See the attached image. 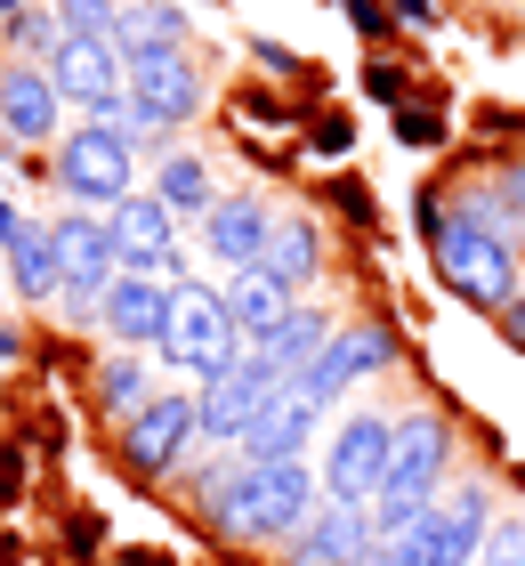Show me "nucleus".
I'll list each match as a JSON object with an SVG mask.
<instances>
[{
  "mask_svg": "<svg viewBox=\"0 0 525 566\" xmlns=\"http://www.w3.org/2000/svg\"><path fill=\"white\" fill-rule=\"evenodd\" d=\"M49 82H57V97H73L82 114H97V106H114V97H129V57H122V41L65 33V49L49 57Z\"/></svg>",
  "mask_w": 525,
  "mask_h": 566,
  "instance_id": "8",
  "label": "nucleus"
},
{
  "mask_svg": "<svg viewBox=\"0 0 525 566\" xmlns=\"http://www.w3.org/2000/svg\"><path fill=\"white\" fill-rule=\"evenodd\" d=\"M210 9H219V0H210Z\"/></svg>",
  "mask_w": 525,
  "mask_h": 566,
  "instance_id": "34",
  "label": "nucleus"
},
{
  "mask_svg": "<svg viewBox=\"0 0 525 566\" xmlns=\"http://www.w3.org/2000/svg\"><path fill=\"white\" fill-rule=\"evenodd\" d=\"M315 421H324V405H315L300 380H283V389L267 397V413L251 421V437H243V453L251 461H300V446L315 437Z\"/></svg>",
  "mask_w": 525,
  "mask_h": 566,
  "instance_id": "17",
  "label": "nucleus"
},
{
  "mask_svg": "<svg viewBox=\"0 0 525 566\" xmlns=\"http://www.w3.org/2000/svg\"><path fill=\"white\" fill-rule=\"evenodd\" d=\"M243 324L227 316V292L210 283H170V332H162V365L195 373V380H219L243 365Z\"/></svg>",
  "mask_w": 525,
  "mask_h": 566,
  "instance_id": "2",
  "label": "nucleus"
},
{
  "mask_svg": "<svg viewBox=\"0 0 525 566\" xmlns=\"http://www.w3.org/2000/svg\"><path fill=\"white\" fill-rule=\"evenodd\" d=\"M114 33L129 41V57H138V49H187V24H178V9H170V0L122 9V24H114Z\"/></svg>",
  "mask_w": 525,
  "mask_h": 566,
  "instance_id": "24",
  "label": "nucleus"
},
{
  "mask_svg": "<svg viewBox=\"0 0 525 566\" xmlns=\"http://www.w3.org/2000/svg\"><path fill=\"white\" fill-rule=\"evenodd\" d=\"M388 446H397V421H380V413H356V421H339V437L324 446V494L332 502H372L380 485H388Z\"/></svg>",
  "mask_w": 525,
  "mask_h": 566,
  "instance_id": "5",
  "label": "nucleus"
},
{
  "mask_svg": "<svg viewBox=\"0 0 525 566\" xmlns=\"http://www.w3.org/2000/svg\"><path fill=\"white\" fill-rule=\"evenodd\" d=\"M267 211H259L251 195H219L210 202V219H202V243H210V260H227V268H259L267 260Z\"/></svg>",
  "mask_w": 525,
  "mask_h": 566,
  "instance_id": "19",
  "label": "nucleus"
},
{
  "mask_svg": "<svg viewBox=\"0 0 525 566\" xmlns=\"http://www.w3.org/2000/svg\"><path fill=\"white\" fill-rule=\"evenodd\" d=\"M57 82H49V65H9L0 73V122H9V138H49L57 130Z\"/></svg>",
  "mask_w": 525,
  "mask_h": 566,
  "instance_id": "20",
  "label": "nucleus"
},
{
  "mask_svg": "<svg viewBox=\"0 0 525 566\" xmlns=\"http://www.w3.org/2000/svg\"><path fill=\"white\" fill-rule=\"evenodd\" d=\"M372 510L356 502H332V510H307V526L292 534V566H364L372 558Z\"/></svg>",
  "mask_w": 525,
  "mask_h": 566,
  "instance_id": "12",
  "label": "nucleus"
},
{
  "mask_svg": "<svg viewBox=\"0 0 525 566\" xmlns=\"http://www.w3.org/2000/svg\"><path fill=\"white\" fill-rule=\"evenodd\" d=\"M485 566H525V518H493V534H485Z\"/></svg>",
  "mask_w": 525,
  "mask_h": 566,
  "instance_id": "28",
  "label": "nucleus"
},
{
  "mask_svg": "<svg viewBox=\"0 0 525 566\" xmlns=\"http://www.w3.org/2000/svg\"><path fill=\"white\" fill-rule=\"evenodd\" d=\"M154 195L170 202V219H178V211L210 219V202H219V195H210V170L195 163V154H170V163H162V187H154Z\"/></svg>",
  "mask_w": 525,
  "mask_h": 566,
  "instance_id": "25",
  "label": "nucleus"
},
{
  "mask_svg": "<svg viewBox=\"0 0 525 566\" xmlns=\"http://www.w3.org/2000/svg\"><path fill=\"white\" fill-rule=\"evenodd\" d=\"M324 340H332V324L315 316V307H292V316H283V324H267V332H259V340H251L243 356H251V365L267 373V380H300V373L315 365V348H324Z\"/></svg>",
  "mask_w": 525,
  "mask_h": 566,
  "instance_id": "18",
  "label": "nucleus"
},
{
  "mask_svg": "<svg viewBox=\"0 0 525 566\" xmlns=\"http://www.w3.org/2000/svg\"><path fill=\"white\" fill-rule=\"evenodd\" d=\"M485 534H493V494L485 485H453L405 543H380V558L388 566H469V558H485Z\"/></svg>",
  "mask_w": 525,
  "mask_h": 566,
  "instance_id": "3",
  "label": "nucleus"
},
{
  "mask_svg": "<svg viewBox=\"0 0 525 566\" xmlns=\"http://www.w3.org/2000/svg\"><path fill=\"white\" fill-rule=\"evenodd\" d=\"M388 356H397V340H388L380 324H348V332H332L324 348H315V365L300 373V389L315 397V405H332L348 380H364V373H380Z\"/></svg>",
  "mask_w": 525,
  "mask_h": 566,
  "instance_id": "11",
  "label": "nucleus"
},
{
  "mask_svg": "<svg viewBox=\"0 0 525 566\" xmlns=\"http://www.w3.org/2000/svg\"><path fill=\"white\" fill-rule=\"evenodd\" d=\"M57 24H65V33H82V41H114L122 9H114V0H57Z\"/></svg>",
  "mask_w": 525,
  "mask_h": 566,
  "instance_id": "27",
  "label": "nucleus"
},
{
  "mask_svg": "<svg viewBox=\"0 0 525 566\" xmlns=\"http://www.w3.org/2000/svg\"><path fill=\"white\" fill-rule=\"evenodd\" d=\"M9 268H17V292H24V300H49V292H57V251H49V227H33V219L17 227Z\"/></svg>",
  "mask_w": 525,
  "mask_h": 566,
  "instance_id": "23",
  "label": "nucleus"
},
{
  "mask_svg": "<svg viewBox=\"0 0 525 566\" xmlns=\"http://www.w3.org/2000/svg\"><path fill=\"white\" fill-rule=\"evenodd\" d=\"M170 202L162 195H129V202H114V219H105V235H114V251H122V268H138V275H162L178 251H170Z\"/></svg>",
  "mask_w": 525,
  "mask_h": 566,
  "instance_id": "15",
  "label": "nucleus"
},
{
  "mask_svg": "<svg viewBox=\"0 0 525 566\" xmlns=\"http://www.w3.org/2000/svg\"><path fill=\"white\" fill-rule=\"evenodd\" d=\"M227 316L243 324V340H259L267 324L292 316V283H283L275 268H234V283H227Z\"/></svg>",
  "mask_w": 525,
  "mask_h": 566,
  "instance_id": "21",
  "label": "nucleus"
},
{
  "mask_svg": "<svg viewBox=\"0 0 525 566\" xmlns=\"http://www.w3.org/2000/svg\"><path fill=\"white\" fill-rule=\"evenodd\" d=\"M49 251H57V300L65 307H97L122 275V251L97 219H57L49 227Z\"/></svg>",
  "mask_w": 525,
  "mask_h": 566,
  "instance_id": "6",
  "label": "nucleus"
},
{
  "mask_svg": "<svg viewBox=\"0 0 525 566\" xmlns=\"http://www.w3.org/2000/svg\"><path fill=\"white\" fill-rule=\"evenodd\" d=\"M97 397L114 405V413H146V405H154V389H146V365H138V356H114V365L97 373Z\"/></svg>",
  "mask_w": 525,
  "mask_h": 566,
  "instance_id": "26",
  "label": "nucleus"
},
{
  "mask_svg": "<svg viewBox=\"0 0 525 566\" xmlns=\"http://www.w3.org/2000/svg\"><path fill=\"white\" fill-rule=\"evenodd\" d=\"M195 437H202L195 397H154L146 413H129V461H138V470H178Z\"/></svg>",
  "mask_w": 525,
  "mask_h": 566,
  "instance_id": "16",
  "label": "nucleus"
},
{
  "mask_svg": "<svg viewBox=\"0 0 525 566\" xmlns=\"http://www.w3.org/2000/svg\"><path fill=\"white\" fill-rule=\"evenodd\" d=\"M315 260H324V243H315V227H307V219H275V227H267V260H259V268H275L283 283H292V292L315 275Z\"/></svg>",
  "mask_w": 525,
  "mask_h": 566,
  "instance_id": "22",
  "label": "nucleus"
},
{
  "mask_svg": "<svg viewBox=\"0 0 525 566\" xmlns=\"http://www.w3.org/2000/svg\"><path fill=\"white\" fill-rule=\"evenodd\" d=\"M437 268H444L453 292H469L477 307H510L525 292L510 243L493 235V227H477V219H437Z\"/></svg>",
  "mask_w": 525,
  "mask_h": 566,
  "instance_id": "4",
  "label": "nucleus"
},
{
  "mask_svg": "<svg viewBox=\"0 0 525 566\" xmlns=\"http://www.w3.org/2000/svg\"><path fill=\"white\" fill-rule=\"evenodd\" d=\"M437 478H444V421H437V413H405V421H397V446H388V485H380V494L437 502ZM380 494H372V502H380Z\"/></svg>",
  "mask_w": 525,
  "mask_h": 566,
  "instance_id": "13",
  "label": "nucleus"
},
{
  "mask_svg": "<svg viewBox=\"0 0 525 566\" xmlns=\"http://www.w3.org/2000/svg\"><path fill=\"white\" fill-rule=\"evenodd\" d=\"M0 356H17V340H9V332H0Z\"/></svg>",
  "mask_w": 525,
  "mask_h": 566,
  "instance_id": "31",
  "label": "nucleus"
},
{
  "mask_svg": "<svg viewBox=\"0 0 525 566\" xmlns=\"http://www.w3.org/2000/svg\"><path fill=\"white\" fill-rule=\"evenodd\" d=\"M17 227H24V219L9 211V195H0V251H9V243H17Z\"/></svg>",
  "mask_w": 525,
  "mask_h": 566,
  "instance_id": "29",
  "label": "nucleus"
},
{
  "mask_svg": "<svg viewBox=\"0 0 525 566\" xmlns=\"http://www.w3.org/2000/svg\"><path fill=\"white\" fill-rule=\"evenodd\" d=\"M97 316H105V332H114L122 348H162V332H170V283H154V275H138V268H122L114 275V292L97 300Z\"/></svg>",
  "mask_w": 525,
  "mask_h": 566,
  "instance_id": "14",
  "label": "nucleus"
},
{
  "mask_svg": "<svg viewBox=\"0 0 525 566\" xmlns=\"http://www.w3.org/2000/svg\"><path fill=\"white\" fill-rule=\"evenodd\" d=\"M57 178L82 202H129V146L114 138V130H73L65 146H57Z\"/></svg>",
  "mask_w": 525,
  "mask_h": 566,
  "instance_id": "10",
  "label": "nucleus"
},
{
  "mask_svg": "<svg viewBox=\"0 0 525 566\" xmlns=\"http://www.w3.org/2000/svg\"><path fill=\"white\" fill-rule=\"evenodd\" d=\"M517 195H525V187H517ZM517 211H525V202H517Z\"/></svg>",
  "mask_w": 525,
  "mask_h": 566,
  "instance_id": "33",
  "label": "nucleus"
},
{
  "mask_svg": "<svg viewBox=\"0 0 525 566\" xmlns=\"http://www.w3.org/2000/svg\"><path fill=\"white\" fill-rule=\"evenodd\" d=\"M275 389H283V380H267V373L251 365V356H243L234 373L202 380V397H195V421H202V437H219V446L234 437V446H243V437H251V421L267 413V397H275Z\"/></svg>",
  "mask_w": 525,
  "mask_h": 566,
  "instance_id": "9",
  "label": "nucleus"
},
{
  "mask_svg": "<svg viewBox=\"0 0 525 566\" xmlns=\"http://www.w3.org/2000/svg\"><path fill=\"white\" fill-rule=\"evenodd\" d=\"M129 106H138L154 130H162V122H187L202 106L195 57H187V49H138V57H129Z\"/></svg>",
  "mask_w": 525,
  "mask_h": 566,
  "instance_id": "7",
  "label": "nucleus"
},
{
  "mask_svg": "<svg viewBox=\"0 0 525 566\" xmlns=\"http://www.w3.org/2000/svg\"><path fill=\"white\" fill-rule=\"evenodd\" d=\"M510 316H517V332H525V292H517V300H510Z\"/></svg>",
  "mask_w": 525,
  "mask_h": 566,
  "instance_id": "30",
  "label": "nucleus"
},
{
  "mask_svg": "<svg viewBox=\"0 0 525 566\" xmlns=\"http://www.w3.org/2000/svg\"><path fill=\"white\" fill-rule=\"evenodd\" d=\"M0 17H17V0H0Z\"/></svg>",
  "mask_w": 525,
  "mask_h": 566,
  "instance_id": "32",
  "label": "nucleus"
},
{
  "mask_svg": "<svg viewBox=\"0 0 525 566\" xmlns=\"http://www.w3.org/2000/svg\"><path fill=\"white\" fill-rule=\"evenodd\" d=\"M315 478L307 461H234V470L210 485V526L234 534V543H292L315 510Z\"/></svg>",
  "mask_w": 525,
  "mask_h": 566,
  "instance_id": "1",
  "label": "nucleus"
}]
</instances>
